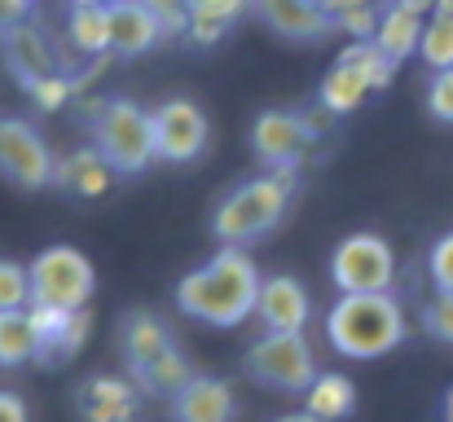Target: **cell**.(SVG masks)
<instances>
[{"label": "cell", "mask_w": 453, "mask_h": 422, "mask_svg": "<svg viewBox=\"0 0 453 422\" xmlns=\"http://www.w3.org/2000/svg\"><path fill=\"white\" fill-rule=\"evenodd\" d=\"M260 269L242 247H220L211 260L189 269L176 281V308L203 326L234 330L247 317H256V295H260Z\"/></svg>", "instance_id": "obj_1"}, {"label": "cell", "mask_w": 453, "mask_h": 422, "mask_svg": "<svg viewBox=\"0 0 453 422\" xmlns=\"http://www.w3.org/2000/svg\"><path fill=\"white\" fill-rule=\"evenodd\" d=\"M410 334V317L392 290L339 295L326 312V343L348 361H379Z\"/></svg>", "instance_id": "obj_2"}, {"label": "cell", "mask_w": 453, "mask_h": 422, "mask_svg": "<svg viewBox=\"0 0 453 422\" xmlns=\"http://www.w3.org/2000/svg\"><path fill=\"white\" fill-rule=\"evenodd\" d=\"M296 185H300V172H287V167L238 180L211 211V238L220 247H251V242L269 238L287 220Z\"/></svg>", "instance_id": "obj_3"}, {"label": "cell", "mask_w": 453, "mask_h": 422, "mask_svg": "<svg viewBox=\"0 0 453 422\" xmlns=\"http://www.w3.org/2000/svg\"><path fill=\"white\" fill-rule=\"evenodd\" d=\"M88 137L115 176H142L154 163V124L150 111L133 97H106L88 111Z\"/></svg>", "instance_id": "obj_4"}, {"label": "cell", "mask_w": 453, "mask_h": 422, "mask_svg": "<svg viewBox=\"0 0 453 422\" xmlns=\"http://www.w3.org/2000/svg\"><path fill=\"white\" fill-rule=\"evenodd\" d=\"M242 374H247L251 383H260L265 392L303 396L321 370H317V352H312L308 334H278V330H265V334L247 348Z\"/></svg>", "instance_id": "obj_5"}, {"label": "cell", "mask_w": 453, "mask_h": 422, "mask_svg": "<svg viewBox=\"0 0 453 422\" xmlns=\"http://www.w3.org/2000/svg\"><path fill=\"white\" fill-rule=\"evenodd\" d=\"M31 303H44V308H66V312H80L88 308L93 290H97V269L93 260L71 247V242H58V247H44L31 265Z\"/></svg>", "instance_id": "obj_6"}, {"label": "cell", "mask_w": 453, "mask_h": 422, "mask_svg": "<svg viewBox=\"0 0 453 422\" xmlns=\"http://www.w3.org/2000/svg\"><path fill=\"white\" fill-rule=\"evenodd\" d=\"M326 273L334 281L339 295H374L392 290L396 281V251L383 234H348L334 242Z\"/></svg>", "instance_id": "obj_7"}, {"label": "cell", "mask_w": 453, "mask_h": 422, "mask_svg": "<svg viewBox=\"0 0 453 422\" xmlns=\"http://www.w3.org/2000/svg\"><path fill=\"white\" fill-rule=\"evenodd\" d=\"M53 163H58V154L49 150V141L40 137V128L31 119L0 115V180L35 194V189L53 185Z\"/></svg>", "instance_id": "obj_8"}, {"label": "cell", "mask_w": 453, "mask_h": 422, "mask_svg": "<svg viewBox=\"0 0 453 422\" xmlns=\"http://www.w3.org/2000/svg\"><path fill=\"white\" fill-rule=\"evenodd\" d=\"M154 124V163H172L185 167L194 158H203L207 141H211V119L203 115L198 102L189 97H167L150 111Z\"/></svg>", "instance_id": "obj_9"}, {"label": "cell", "mask_w": 453, "mask_h": 422, "mask_svg": "<svg viewBox=\"0 0 453 422\" xmlns=\"http://www.w3.org/2000/svg\"><path fill=\"white\" fill-rule=\"evenodd\" d=\"M317 141V119L303 111H260L251 124V154L265 172H300L303 154Z\"/></svg>", "instance_id": "obj_10"}, {"label": "cell", "mask_w": 453, "mask_h": 422, "mask_svg": "<svg viewBox=\"0 0 453 422\" xmlns=\"http://www.w3.org/2000/svg\"><path fill=\"white\" fill-rule=\"evenodd\" d=\"M0 58H4V71L13 75V84L22 93H31L40 80L66 71L62 58H58V49H53V40L44 35V27H35L31 18L18 22V27H9V31H0Z\"/></svg>", "instance_id": "obj_11"}, {"label": "cell", "mask_w": 453, "mask_h": 422, "mask_svg": "<svg viewBox=\"0 0 453 422\" xmlns=\"http://www.w3.org/2000/svg\"><path fill=\"white\" fill-rule=\"evenodd\" d=\"M31 330H35V361L40 365H66L93 334V312H66V308H44L31 303Z\"/></svg>", "instance_id": "obj_12"}, {"label": "cell", "mask_w": 453, "mask_h": 422, "mask_svg": "<svg viewBox=\"0 0 453 422\" xmlns=\"http://www.w3.org/2000/svg\"><path fill=\"white\" fill-rule=\"evenodd\" d=\"M251 18L287 44H317L339 31V22L317 0H251Z\"/></svg>", "instance_id": "obj_13"}, {"label": "cell", "mask_w": 453, "mask_h": 422, "mask_svg": "<svg viewBox=\"0 0 453 422\" xmlns=\"http://www.w3.org/2000/svg\"><path fill=\"white\" fill-rule=\"evenodd\" d=\"M256 321L265 330H278V334H303L308 321H312V295L296 273H273V278L260 281V295H256Z\"/></svg>", "instance_id": "obj_14"}, {"label": "cell", "mask_w": 453, "mask_h": 422, "mask_svg": "<svg viewBox=\"0 0 453 422\" xmlns=\"http://www.w3.org/2000/svg\"><path fill=\"white\" fill-rule=\"evenodd\" d=\"M75 414L80 422H137L142 392L124 374H88L75 387Z\"/></svg>", "instance_id": "obj_15"}, {"label": "cell", "mask_w": 453, "mask_h": 422, "mask_svg": "<svg viewBox=\"0 0 453 422\" xmlns=\"http://www.w3.org/2000/svg\"><path fill=\"white\" fill-rule=\"evenodd\" d=\"M172 422H238V392L229 379L194 374L172 401Z\"/></svg>", "instance_id": "obj_16"}, {"label": "cell", "mask_w": 453, "mask_h": 422, "mask_svg": "<svg viewBox=\"0 0 453 422\" xmlns=\"http://www.w3.org/2000/svg\"><path fill=\"white\" fill-rule=\"evenodd\" d=\"M119 352H124L128 374H137V370H146V365L172 357V352H180V348H176L172 326H167L158 312L133 308V312H124V321H119Z\"/></svg>", "instance_id": "obj_17"}, {"label": "cell", "mask_w": 453, "mask_h": 422, "mask_svg": "<svg viewBox=\"0 0 453 422\" xmlns=\"http://www.w3.org/2000/svg\"><path fill=\"white\" fill-rule=\"evenodd\" d=\"M106 27H111V53L115 58H146L167 40V31L158 27V18L142 0L106 4Z\"/></svg>", "instance_id": "obj_18"}, {"label": "cell", "mask_w": 453, "mask_h": 422, "mask_svg": "<svg viewBox=\"0 0 453 422\" xmlns=\"http://www.w3.org/2000/svg\"><path fill=\"white\" fill-rule=\"evenodd\" d=\"M111 176H115V167L102 158L97 145H80L53 163V185L71 198H102L111 189Z\"/></svg>", "instance_id": "obj_19"}, {"label": "cell", "mask_w": 453, "mask_h": 422, "mask_svg": "<svg viewBox=\"0 0 453 422\" xmlns=\"http://www.w3.org/2000/svg\"><path fill=\"white\" fill-rule=\"evenodd\" d=\"M423 27H427V18L423 13H414V9H401V4H383L379 9V27H374V44L383 49V58L392 62V66H401V62H410L414 53H418V44H423Z\"/></svg>", "instance_id": "obj_20"}, {"label": "cell", "mask_w": 453, "mask_h": 422, "mask_svg": "<svg viewBox=\"0 0 453 422\" xmlns=\"http://www.w3.org/2000/svg\"><path fill=\"white\" fill-rule=\"evenodd\" d=\"M251 13V0H189V40L194 44H220L242 18Z\"/></svg>", "instance_id": "obj_21"}, {"label": "cell", "mask_w": 453, "mask_h": 422, "mask_svg": "<svg viewBox=\"0 0 453 422\" xmlns=\"http://www.w3.org/2000/svg\"><path fill=\"white\" fill-rule=\"evenodd\" d=\"M303 410L317 414L321 422H343L357 410V383L339 370H321L312 379V387L303 392Z\"/></svg>", "instance_id": "obj_22"}, {"label": "cell", "mask_w": 453, "mask_h": 422, "mask_svg": "<svg viewBox=\"0 0 453 422\" xmlns=\"http://www.w3.org/2000/svg\"><path fill=\"white\" fill-rule=\"evenodd\" d=\"M370 93H374V88H370L352 66L334 62V66H330V75H326V80H321V88H317V106H321L326 115H352Z\"/></svg>", "instance_id": "obj_23"}, {"label": "cell", "mask_w": 453, "mask_h": 422, "mask_svg": "<svg viewBox=\"0 0 453 422\" xmlns=\"http://www.w3.org/2000/svg\"><path fill=\"white\" fill-rule=\"evenodd\" d=\"M66 40H71V49H75V53H84V58H102V53H111L106 9H102V4H71Z\"/></svg>", "instance_id": "obj_24"}, {"label": "cell", "mask_w": 453, "mask_h": 422, "mask_svg": "<svg viewBox=\"0 0 453 422\" xmlns=\"http://www.w3.org/2000/svg\"><path fill=\"white\" fill-rule=\"evenodd\" d=\"M35 361V330H31V312H0V370H22Z\"/></svg>", "instance_id": "obj_25"}, {"label": "cell", "mask_w": 453, "mask_h": 422, "mask_svg": "<svg viewBox=\"0 0 453 422\" xmlns=\"http://www.w3.org/2000/svg\"><path fill=\"white\" fill-rule=\"evenodd\" d=\"M334 62L352 66V71H357V75H361V80L374 88V93H383V88L392 84V75H396V66L383 58V49H379L374 40H352V44H348Z\"/></svg>", "instance_id": "obj_26"}, {"label": "cell", "mask_w": 453, "mask_h": 422, "mask_svg": "<svg viewBox=\"0 0 453 422\" xmlns=\"http://www.w3.org/2000/svg\"><path fill=\"white\" fill-rule=\"evenodd\" d=\"M418 58H423L432 71H453V18H445V13H432V18H427Z\"/></svg>", "instance_id": "obj_27"}, {"label": "cell", "mask_w": 453, "mask_h": 422, "mask_svg": "<svg viewBox=\"0 0 453 422\" xmlns=\"http://www.w3.org/2000/svg\"><path fill=\"white\" fill-rule=\"evenodd\" d=\"M18 308H31V273L27 265L0 256V312H18Z\"/></svg>", "instance_id": "obj_28"}, {"label": "cell", "mask_w": 453, "mask_h": 422, "mask_svg": "<svg viewBox=\"0 0 453 422\" xmlns=\"http://www.w3.org/2000/svg\"><path fill=\"white\" fill-rule=\"evenodd\" d=\"M75 80H71V71H58V75H49V80H40L27 97L40 106V111H62V106H71V97H75Z\"/></svg>", "instance_id": "obj_29"}, {"label": "cell", "mask_w": 453, "mask_h": 422, "mask_svg": "<svg viewBox=\"0 0 453 422\" xmlns=\"http://www.w3.org/2000/svg\"><path fill=\"white\" fill-rule=\"evenodd\" d=\"M423 330L436 339V343H449L453 348V295H432L423 303Z\"/></svg>", "instance_id": "obj_30"}, {"label": "cell", "mask_w": 453, "mask_h": 422, "mask_svg": "<svg viewBox=\"0 0 453 422\" xmlns=\"http://www.w3.org/2000/svg\"><path fill=\"white\" fill-rule=\"evenodd\" d=\"M427 278H432V286L441 295H453V229L432 242V251H427Z\"/></svg>", "instance_id": "obj_31"}, {"label": "cell", "mask_w": 453, "mask_h": 422, "mask_svg": "<svg viewBox=\"0 0 453 422\" xmlns=\"http://www.w3.org/2000/svg\"><path fill=\"white\" fill-rule=\"evenodd\" d=\"M427 115L453 124V71H432V84H427Z\"/></svg>", "instance_id": "obj_32"}, {"label": "cell", "mask_w": 453, "mask_h": 422, "mask_svg": "<svg viewBox=\"0 0 453 422\" xmlns=\"http://www.w3.org/2000/svg\"><path fill=\"white\" fill-rule=\"evenodd\" d=\"M142 4L158 18V27L167 35H185L189 31V0H142Z\"/></svg>", "instance_id": "obj_33"}, {"label": "cell", "mask_w": 453, "mask_h": 422, "mask_svg": "<svg viewBox=\"0 0 453 422\" xmlns=\"http://www.w3.org/2000/svg\"><path fill=\"white\" fill-rule=\"evenodd\" d=\"M0 422H31L27 401L18 392H9V387H0Z\"/></svg>", "instance_id": "obj_34"}, {"label": "cell", "mask_w": 453, "mask_h": 422, "mask_svg": "<svg viewBox=\"0 0 453 422\" xmlns=\"http://www.w3.org/2000/svg\"><path fill=\"white\" fill-rule=\"evenodd\" d=\"M27 18H31V4L27 0H0V31H9V27H18Z\"/></svg>", "instance_id": "obj_35"}, {"label": "cell", "mask_w": 453, "mask_h": 422, "mask_svg": "<svg viewBox=\"0 0 453 422\" xmlns=\"http://www.w3.org/2000/svg\"><path fill=\"white\" fill-rule=\"evenodd\" d=\"M317 4H321V9H326V13H330V18L339 22V18H343L348 9H361V4H374V0H317Z\"/></svg>", "instance_id": "obj_36"}, {"label": "cell", "mask_w": 453, "mask_h": 422, "mask_svg": "<svg viewBox=\"0 0 453 422\" xmlns=\"http://www.w3.org/2000/svg\"><path fill=\"white\" fill-rule=\"evenodd\" d=\"M273 422H321L317 414H308V410H296V414H278Z\"/></svg>", "instance_id": "obj_37"}, {"label": "cell", "mask_w": 453, "mask_h": 422, "mask_svg": "<svg viewBox=\"0 0 453 422\" xmlns=\"http://www.w3.org/2000/svg\"><path fill=\"white\" fill-rule=\"evenodd\" d=\"M392 4H401V9H414V13H427L436 0H392Z\"/></svg>", "instance_id": "obj_38"}, {"label": "cell", "mask_w": 453, "mask_h": 422, "mask_svg": "<svg viewBox=\"0 0 453 422\" xmlns=\"http://www.w3.org/2000/svg\"><path fill=\"white\" fill-rule=\"evenodd\" d=\"M432 13H445V18H453V0H436V4H432Z\"/></svg>", "instance_id": "obj_39"}, {"label": "cell", "mask_w": 453, "mask_h": 422, "mask_svg": "<svg viewBox=\"0 0 453 422\" xmlns=\"http://www.w3.org/2000/svg\"><path fill=\"white\" fill-rule=\"evenodd\" d=\"M445 422H453V387H449V396H445Z\"/></svg>", "instance_id": "obj_40"}, {"label": "cell", "mask_w": 453, "mask_h": 422, "mask_svg": "<svg viewBox=\"0 0 453 422\" xmlns=\"http://www.w3.org/2000/svg\"><path fill=\"white\" fill-rule=\"evenodd\" d=\"M71 4H102V9H106V4H115V0H71Z\"/></svg>", "instance_id": "obj_41"}, {"label": "cell", "mask_w": 453, "mask_h": 422, "mask_svg": "<svg viewBox=\"0 0 453 422\" xmlns=\"http://www.w3.org/2000/svg\"><path fill=\"white\" fill-rule=\"evenodd\" d=\"M27 4H40V0H27Z\"/></svg>", "instance_id": "obj_42"}]
</instances>
